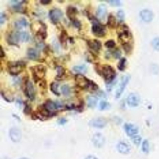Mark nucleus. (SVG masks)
Wrapping results in <instances>:
<instances>
[{
	"mask_svg": "<svg viewBox=\"0 0 159 159\" xmlns=\"http://www.w3.org/2000/svg\"><path fill=\"white\" fill-rule=\"evenodd\" d=\"M117 32L124 50L129 54L132 52L133 45V37L129 27L125 24H120L117 26Z\"/></svg>",
	"mask_w": 159,
	"mask_h": 159,
	"instance_id": "nucleus-1",
	"label": "nucleus"
},
{
	"mask_svg": "<svg viewBox=\"0 0 159 159\" xmlns=\"http://www.w3.org/2000/svg\"><path fill=\"white\" fill-rule=\"evenodd\" d=\"M75 80L76 84L80 88L84 89L88 88L92 91H96L98 89V85L95 83L90 80L82 74H78L76 75Z\"/></svg>",
	"mask_w": 159,
	"mask_h": 159,
	"instance_id": "nucleus-2",
	"label": "nucleus"
},
{
	"mask_svg": "<svg viewBox=\"0 0 159 159\" xmlns=\"http://www.w3.org/2000/svg\"><path fill=\"white\" fill-rule=\"evenodd\" d=\"M97 70L98 73L103 76L106 82L108 84L112 82L116 76L115 70L109 65H103L98 68Z\"/></svg>",
	"mask_w": 159,
	"mask_h": 159,
	"instance_id": "nucleus-3",
	"label": "nucleus"
},
{
	"mask_svg": "<svg viewBox=\"0 0 159 159\" xmlns=\"http://www.w3.org/2000/svg\"><path fill=\"white\" fill-rule=\"evenodd\" d=\"M46 68L43 65H39L32 68V72L33 80L35 82L42 79L45 75Z\"/></svg>",
	"mask_w": 159,
	"mask_h": 159,
	"instance_id": "nucleus-4",
	"label": "nucleus"
},
{
	"mask_svg": "<svg viewBox=\"0 0 159 159\" xmlns=\"http://www.w3.org/2000/svg\"><path fill=\"white\" fill-rule=\"evenodd\" d=\"M30 38V37L27 32L22 31L14 33L10 36V39L11 42L16 43L19 41L26 42L29 40Z\"/></svg>",
	"mask_w": 159,
	"mask_h": 159,
	"instance_id": "nucleus-5",
	"label": "nucleus"
},
{
	"mask_svg": "<svg viewBox=\"0 0 159 159\" xmlns=\"http://www.w3.org/2000/svg\"><path fill=\"white\" fill-rule=\"evenodd\" d=\"M123 129L126 135L130 138L138 134L139 133V127L132 123H125L123 125Z\"/></svg>",
	"mask_w": 159,
	"mask_h": 159,
	"instance_id": "nucleus-6",
	"label": "nucleus"
},
{
	"mask_svg": "<svg viewBox=\"0 0 159 159\" xmlns=\"http://www.w3.org/2000/svg\"><path fill=\"white\" fill-rule=\"evenodd\" d=\"M107 120L106 118L104 117H98L91 120L89 121V125L91 127L94 128L102 129L107 126Z\"/></svg>",
	"mask_w": 159,
	"mask_h": 159,
	"instance_id": "nucleus-7",
	"label": "nucleus"
},
{
	"mask_svg": "<svg viewBox=\"0 0 159 159\" xmlns=\"http://www.w3.org/2000/svg\"><path fill=\"white\" fill-rule=\"evenodd\" d=\"M92 142L95 147L98 148H101L106 144V138L101 133H95L92 137Z\"/></svg>",
	"mask_w": 159,
	"mask_h": 159,
	"instance_id": "nucleus-8",
	"label": "nucleus"
},
{
	"mask_svg": "<svg viewBox=\"0 0 159 159\" xmlns=\"http://www.w3.org/2000/svg\"><path fill=\"white\" fill-rule=\"evenodd\" d=\"M92 32L98 37H103L106 35V29L104 26L95 20L92 27Z\"/></svg>",
	"mask_w": 159,
	"mask_h": 159,
	"instance_id": "nucleus-9",
	"label": "nucleus"
},
{
	"mask_svg": "<svg viewBox=\"0 0 159 159\" xmlns=\"http://www.w3.org/2000/svg\"><path fill=\"white\" fill-rule=\"evenodd\" d=\"M140 98L139 96L135 93H131L127 97L126 103L130 107H136L140 104Z\"/></svg>",
	"mask_w": 159,
	"mask_h": 159,
	"instance_id": "nucleus-10",
	"label": "nucleus"
},
{
	"mask_svg": "<svg viewBox=\"0 0 159 159\" xmlns=\"http://www.w3.org/2000/svg\"><path fill=\"white\" fill-rule=\"evenodd\" d=\"M116 148L119 153L122 155H127L131 152V147L130 145L125 141H119L117 143Z\"/></svg>",
	"mask_w": 159,
	"mask_h": 159,
	"instance_id": "nucleus-11",
	"label": "nucleus"
},
{
	"mask_svg": "<svg viewBox=\"0 0 159 159\" xmlns=\"http://www.w3.org/2000/svg\"><path fill=\"white\" fill-rule=\"evenodd\" d=\"M130 80V76L129 75H125L122 78L119 88L116 91V94H115V98L116 99H118L120 97Z\"/></svg>",
	"mask_w": 159,
	"mask_h": 159,
	"instance_id": "nucleus-12",
	"label": "nucleus"
},
{
	"mask_svg": "<svg viewBox=\"0 0 159 159\" xmlns=\"http://www.w3.org/2000/svg\"><path fill=\"white\" fill-rule=\"evenodd\" d=\"M24 93L26 96L29 98L30 100H34L36 97L35 88L33 84L30 81H28L26 83L25 87L24 90Z\"/></svg>",
	"mask_w": 159,
	"mask_h": 159,
	"instance_id": "nucleus-13",
	"label": "nucleus"
},
{
	"mask_svg": "<svg viewBox=\"0 0 159 159\" xmlns=\"http://www.w3.org/2000/svg\"><path fill=\"white\" fill-rule=\"evenodd\" d=\"M63 13L60 9H55L50 11L49 17L54 23H57L62 19L63 16Z\"/></svg>",
	"mask_w": 159,
	"mask_h": 159,
	"instance_id": "nucleus-14",
	"label": "nucleus"
},
{
	"mask_svg": "<svg viewBox=\"0 0 159 159\" xmlns=\"http://www.w3.org/2000/svg\"><path fill=\"white\" fill-rule=\"evenodd\" d=\"M10 138L14 142H18L22 139V134L21 130L17 127H12L10 130Z\"/></svg>",
	"mask_w": 159,
	"mask_h": 159,
	"instance_id": "nucleus-15",
	"label": "nucleus"
},
{
	"mask_svg": "<svg viewBox=\"0 0 159 159\" xmlns=\"http://www.w3.org/2000/svg\"><path fill=\"white\" fill-rule=\"evenodd\" d=\"M24 68V64L20 62H17L11 64L9 67L10 73L12 75H17L20 74Z\"/></svg>",
	"mask_w": 159,
	"mask_h": 159,
	"instance_id": "nucleus-16",
	"label": "nucleus"
},
{
	"mask_svg": "<svg viewBox=\"0 0 159 159\" xmlns=\"http://www.w3.org/2000/svg\"><path fill=\"white\" fill-rule=\"evenodd\" d=\"M140 16L144 22L149 23L153 19V15L151 11L148 10H144L140 12Z\"/></svg>",
	"mask_w": 159,
	"mask_h": 159,
	"instance_id": "nucleus-17",
	"label": "nucleus"
},
{
	"mask_svg": "<svg viewBox=\"0 0 159 159\" xmlns=\"http://www.w3.org/2000/svg\"><path fill=\"white\" fill-rule=\"evenodd\" d=\"M107 14V8L106 5L101 4L98 6L97 10L96 15L98 19L101 20H105Z\"/></svg>",
	"mask_w": 159,
	"mask_h": 159,
	"instance_id": "nucleus-18",
	"label": "nucleus"
},
{
	"mask_svg": "<svg viewBox=\"0 0 159 159\" xmlns=\"http://www.w3.org/2000/svg\"><path fill=\"white\" fill-rule=\"evenodd\" d=\"M78 13V10L75 7L69 6L66 11L67 16L72 22L76 20V16Z\"/></svg>",
	"mask_w": 159,
	"mask_h": 159,
	"instance_id": "nucleus-19",
	"label": "nucleus"
},
{
	"mask_svg": "<svg viewBox=\"0 0 159 159\" xmlns=\"http://www.w3.org/2000/svg\"><path fill=\"white\" fill-rule=\"evenodd\" d=\"M88 45L90 48L94 51L98 52L101 48V43L97 40H92L88 41Z\"/></svg>",
	"mask_w": 159,
	"mask_h": 159,
	"instance_id": "nucleus-20",
	"label": "nucleus"
},
{
	"mask_svg": "<svg viewBox=\"0 0 159 159\" xmlns=\"http://www.w3.org/2000/svg\"><path fill=\"white\" fill-rule=\"evenodd\" d=\"M98 98L95 96H89L87 97V106L90 108L93 109L95 107L98 103Z\"/></svg>",
	"mask_w": 159,
	"mask_h": 159,
	"instance_id": "nucleus-21",
	"label": "nucleus"
},
{
	"mask_svg": "<svg viewBox=\"0 0 159 159\" xmlns=\"http://www.w3.org/2000/svg\"><path fill=\"white\" fill-rule=\"evenodd\" d=\"M141 149L145 154H148L150 151V145L149 141L147 139H143L141 144Z\"/></svg>",
	"mask_w": 159,
	"mask_h": 159,
	"instance_id": "nucleus-22",
	"label": "nucleus"
},
{
	"mask_svg": "<svg viewBox=\"0 0 159 159\" xmlns=\"http://www.w3.org/2000/svg\"><path fill=\"white\" fill-rule=\"evenodd\" d=\"M27 56L30 59L36 60L39 57V53L36 49L29 48L27 51Z\"/></svg>",
	"mask_w": 159,
	"mask_h": 159,
	"instance_id": "nucleus-23",
	"label": "nucleus"
},
{
	"mask_svg": "<svg viewBox=\"0 0 159 159\" xmlns=\"http://www.w3.org/2000/svg\"><path fill=\"white\" fill-rule=\"evenodd\" d=\"M28 25V23L25 18H22L21 19H19L15 23V27L17 29H21L25 28Z\"/></svg>",
	"mask_w": 159,
	"mask_h": 159,
	"instance_id": "nucleus-24",
	"label": "nucleus"
},
{
	"mask_svg": "<svg viewBox=\"0 0 159 159\" xmlns=\"http://www.w3.org/2000/svg\"><path fill=\"white\" fill-rule=\"evenodd\" d=\"M73 70L79 74H84L87 72V67L85 65L74 66L73 67Z\"/></svg>",
	"mask_w": 159,
	"mask_h": 159,
	"instance_id": "nucleus-25",
	"label": "nucleus"
},
{
	"mask_svg": "<svg viewBox=\"0 0 159 159\" xmlns=\"http://www.w3.org/2000/svg\"><path fill=\"white\" fill-rule=\"evenodd\" d=\"M130 139H131V141L134 144V145L137 146V147H139V146L141 145V143H142L143 140L142 139V137L139 134L130 138Z\"/></svg>",
	"mask_w": 159,
	"mask_h": 159,
	"instance_id": "nucleus-26",
	"label": "nucleus"
},
{
	"mask_svg": "<svg viewBox=\"0 0 159 159\" xmlns=\"http://www.w3.org/2000/svg\"><path fill=\"white\" fill-rule=\"evenodd\" d=\"M107 25L109 27L111 28H114L116 26V18L113 15L110 14L108 18Z\"/></svg>",
	"mask_w": 159,
	"mask_h": 159,
	"instance_id": "nucleus-27",
	"label": "nucleus"
},
{
	"mask_svg": "<svg viewBox=\"0 0 159 159\" xmlns=\"http://www.w3.org/2000/svg\"><path fill=\"white\" fill-rule=\"evenodd\" d=\"M58 86H59V84L57 82L52 83L50 85L51 91L57 96L60 95V93L58 91Z\"/></svg>",
	"mask_w": 159,
	"mask_h": 159,
	"instance_id": "nucleus-28",
	"label": "nucleus"
},
{
	"mask_svg": "<svg viewBox=\"0 0 159 159\" xmlns=\"http://www.w3.org/2000/svg\"><path fill=\"white\" fill-rule=\"evenodd\" d=\"M110 108V105L108 102L105 100L100 101L99 104V108L101 111L107 110Z\"/></svg>",
	"mask_w": 159,
	"mask_h": 159,
	"instance_id": "nucleus-29",
	"label": "nucleus"
},
{
	"mask_svg": "<svg viewBox=\"0 0 159 159\" xmlns=\"http://www.w3.org/2000/svg\"><path fill=\"white\" fill-rule=\"evenodd\" d=\"M68 39V35L66 31V30H63L60 34V37H59V40L60 42L62 44H66L67 40Z\"/></svg>",
	"mask_w": 159,
	"mask_h": 159,
	"instance_id": "nucleus-30",
	"label": "nucleus"
},
{
	"mask_svg": "<svg viewBox=\"0 0 159 159\" xmlns=\"http://www.w3.org/2000/svg\"><path fill=\"white\" fill-rule=\"evenodd\" d=\"M61 91L62 93L65 96H69L70 93V89L67 84H64L61 87Z\"/></svg>",
	"mask_w": 159,
	"mask_h": 159,
	"instance_id": "nucleus-31",
	"label": "nucleus"
},
{
	"mask_svg": "<svg viewBox=\"0 0 159 159\" xmlns=\"http://www.w3.org/2000/svg\"><path fill=\"white\" fill-rule=\"evenodd\" d=\"M56 70L57 71V78H62L66 73V70H65V68L61 66H57L56 67Z\"/></svg>",
	"mask_w": 159,
	"mask_h": 159,
	"instance_id": "nucleus-32",
	"label": "nucleus"
},
{
	"mask_svg": "<svg viewBox=\"0 0 159 159\" xmlns=\"http://www.w3.org/2000/svg\"><path fill=\"white\" fill-rule=\"evenodd\" d=\"M126 60L125 58H122L118 65V68L119 70L120 71H123L125 69V67H126Z\"/></svg>",
	"mask_w": 159,
	"mask_h": 159,
	"instance_id": "nucleus-33",
	"label": "nucleus"
},
{
	"mask_svg": "<svg viewBox=\"0 0 159 159\" xmlns=\"http://www.w3.org/2000/svg\"><path fill=\"white\" fill-rule=\"evenodd\" d=\"M37 35L41 39H45L46 37V32L44 28H41L37 32Z\"/></svg>",
	"mask_w": 159,
	"mask_h": 159,
	"instance_id": "nucleus-34",
	"label": "nucleus"
},
{
	"mask_svg": "<svg viewBox=\"0 0 159 159\" xmlns=\"http://www.w3.org/2000/svg\"><path fill=\"white\" fill-rule=\"evenodd\" d=\"M152 47L155 50L159 51V38H156L152 42Z\"/></svg>",
	"mask_w": 159,
	"mask_h": 159,
	"instance_id": "nucleus-35",
	"label": "nucleus"
},
{
	"mask_svg": "<svg viewBox=\"0 0 159 159\" xmlns=\"http://www.w3.org/2000/svg\"><path fill=\"white\" fill-rule=\"evenodd\" d=\"M105 45L107 48L111 49L115 46V43L114 41L110 40L106 42V43H105Z\"/></svg>",
	"mask_w": 159,
	"mask_h": 159,
	"instance_id": "nucleus-36",
	"label": "nucleus"
},
{
	"mask_svg": "<svg viewBox=\"0 0 159 159\" xmlns=\"http://www.w3.org/2000/svg\"><path fill=\"white\" fill-rule=\"evenodd\" d=\"M117 16H118V19L121 22H122L124 20L125 18V14L123 11L120 10L117 13Z\"/></svg>",
	"mask_w": 159,
	"mask_h": 159,
	"instance_id": "nucleus-37",
	"label": "nucleus"
},
{
	"mask_svg": "<svg viewBox=\"0 0 159 159\" xmlns=\"http://www.w3.org/2000/svg\"><path fill=\"white\" fill-rule=\"evenodd\" d=\"M121 53L119 49H116L113 51L112 52V55L113 57H115V58H119L120 57Z\"/></svg>",
	"mask_w": 159,
	"mask_h": 159,
	"instance_id": "nucleus-38",
	"label": "nucleus"
},
{
	"mask_svg": "<svg viewBox=\"0 0 159 159\" xmlns=\"http://www.w3.org/2000/svg\"><path fill=\"white\" fill-rule=\"evenodd\" d=\"M108 2L112 6H119L121 5L120 1L119 0H111L108 1Z\"/></svg>",
	"mask_w": 159,
	"mask_h": 159,
	"instance_id": "nucleus-39",
	"label": "nucleus"
},
{
	"mask_svg": "<svg viewBox=\"0 0 159 159\" xmlns=\"http://www.w3.org/2000/svg\"><path fill=\"white\" fill-rule=\"evenodd\" d=\"M31 110V107L29 105L26 104V105L24 109V112H25V114H29L30 112V111Z\"/></svg>",
	"mask_w": 159,
	"mask_h": 159,
	"instance_id": "nucleus-40",
	"label": "nucleus"
},
{
	"mask_svg": "<svg viewBox=\"0 0 159 159\" xmlns=\"http://www.w3.org/2000/svg\"><path fill=\"white\" fill-rule=\"evenodd\" d=\"M5 16L4 14L1 13V15H0V23L1 24H2L4 23L5 21Z\"/></svg>",
	"mask_w": 159,
	"mask_h": 159,
	"instance_id": "nucleus-41",
	"label": "nucleus"
},
{
	"mask_svg": "<svg viewBox=\"0 0 159 159\" xmlns=\"http://www.w3.org/2000/svg\"><path fill=\"white\" fill-rule=\"evenodd\" d=\"M67 121L65 118H61V119H59V120L58 121V123L59 125H64L66 123Z\"/></svg>",
	"mask_w": 159,
	"mask_h": 159,
	"instance_id": "nucleus-42",
	"label": "nucleus"
},
{
	"mask_svg": "<svg viewBox=\"0 0 159 159\" xmlns=\"http://www.w3.org/2000/svg\"><path fill=\"white\" fill-rule=\"evenodd\" d=\"M72 22H73V25H74L75 26V27H76L78 28H80V22H79L78 20H77V19L74 20V21H73Z\"/></svg>",
	"mask_w": 159,
	"mask_h": 159,
	"instance_id": "nucleus-43",
	"label": "nucleus"
},
{
	"mask_svg": "<svg viewBox=\"0 0 159 159\" xmlns=\"http://www.w3.org/2000/svg\"><path fill=\"white\" fill-rule=\"evenodd\" d=\"M51 2L52 1L50 0H42L40 1V3L43 5H47V4H50Z\"/></svg>",
	"mask_w": 159,
	"mask_h": 159,
	"instance_id": "nucleus-44",
	"label": "nucleus"
},
{
	"mask_svg": "<svg viewBox=\"0 0 159 159\" xmlns=\"http://www.w3.org/2000/svg\"><path fill=\"white\" fill-rule=\"evenodd\" d=\"M85 159H98V158L93 155H89L85 158Z\"/></svg>",
	"mask_w": 159,
	"mask_h": 159,
	"instance_id": "nucleus-45",
	"label": "nucleus"
},
{
	"mask_svg": "<svg viewBox=\"0 0 159 159\" xmlns=\"http://www.w3.org/2000/svg\"><path fill=\"white\" fill-rule=\"evenodd\" d=\"M4 56H5V53H4V50L2 49V47L1 46V57L2 58L4 57Z\"/></svg>",
	"mask_w": 159,
	"mask_h": 159,
	"instance_id": "nucleus-46",
	"label": "nucleus"
},
{
	"mask_svg": "<svg viewBox=\"0 0 159 159\" xmlns=\"http://www.w3.org/2000/svg\"><path fill=\"white\" fill-rule=\"evenodd\" d=\"M20 159H29V158H26V157H23V158H20Z\"/></svg>",
	"mask_w": 159,
	"mask_h": 159,
	"instance_id": "nucleus-47",
	"label": "nucleus"
}]
</instances>
